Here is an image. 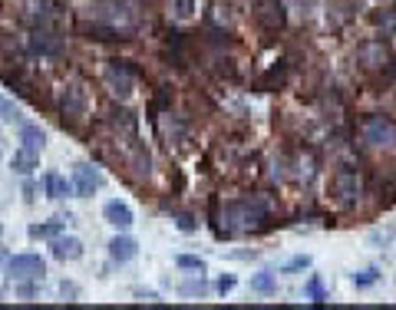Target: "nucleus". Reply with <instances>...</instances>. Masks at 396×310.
I'll return each mask as SVG.
<instances>
[{"label":"nucleus","mask_w":396,"mask_h":310,"mask_svg":"<svg viewBox=\"0 0 396 310\" xmlns=\"http://www.w3.org/2000/svg\"><path fill=\"white\" fill-rule=\"evenodd\" d=\"M264 215H268V208H264V201H261V199H254V201L247 199V201H235V205H228V211H224V222H228V235L258 228V224L264 222Z\"/></svg>","instance_id":"1"},{"label":"nucleus","mask_w":396,"mask_h":310,"mask_svg":"<svg viewBox=\"0 0 396 310\" xmlns=\"http://www.w3.org/2000/svg\"><path fill=\"white\" fill-rule=\"evenodd\" d=\"M208 287H205V281H188V284L178 287V294H185V297H201Z\"/></svg>","instance_id":"24"},{"label":"nucleus","mask_w":396,"mask_h":310,"mask_svg":"<svg viewBox=\"0 0 396 310\" xmlns=\"http://www.w3.org/2000/svg\"><path fill=\"white\" fill-rule=\"evenodd\" d=\"M96 188H102V172L93 169L89 162H76L73 165V192L79 199H89Z\"/></svg>","instance_id":"8"},{"label":"nucleus","mask_w":396,"mask_h":310,"mask_svg":"<svg viewBox=\"0 0 396 310\" xmlns=\"http://www.w3.org/2000/svg\"><path fill=\"white\" fill-rule=\"evenodd\" d=\"M0 264H3V251H0Z\"/></svg>","instance_id":"34"},{"label":"nucleus","mask_w":396,"mask_h":310,"mask_svg":"<svg viewBox=\"0 0 396 310\" xmlns=\"http://www.w3.org/2000/svg\"><path fill=\"white\" fill-rule=\"evenodd\" d=\"M0 119L3 123H20V106L7 96H0Z\"/></svg>","instance_id":"20"},{"label":"nucleus","mask_w":396,"mask_h":310,"mask_svg":"<svg viewBox=\"0 0 396 310\" xmlns=\"http://www.w3.org/2000/svg\"><path fill=\"white\" fill-rule=\"evenodd\" d=\"M251 290L261 294V297H271V294H277V274H274V271L251 274Z\"/></svg>","instance_id":"15"},{"label":"nucleus","mask_w":396,"mask_h":310,"mask_svg":"<svg viewBox=\"0 0 396 310\" xmlns=\"http://www.w3.org/2000/svg\"><path fill=\"white\" fill-rule=\"evenodd\" d=\"M50 251L56 261H79L83 258V241L79 238H66V235H56L50 241Z\"/></svg>","instance_id":"11"},{"label":"nucleus","mask_w":396,"mask_h":310,"mask_svg":"<svg viewBox=\"0 0 396 310\" xmlns=\"http://www.w3.org/2000/svg\"><path fill=\"white\" fill-rule=\"evenodd\" d=\"M43 185H47V195L50 199H66V195H73V182H66L60 172H50L47 178H43Z\"/></svg>","instance_id":"16"},{"label":"nucleus","mask_w":396,"mask_h":310,"mask_svg":"<svg viewBox=\"0 0 396 310\" xmlns=\"http://www.w3.org/2000/svg\"><path fill=\"white\" fill-rule=\"evenodd\" d=\"M373 24H380V26H383V30H396V10L373 13Z\"/></svg>","instance_id":"26"},{"label":"nucleus","mask_w":396,"mask_h":310,"mask_svg":"<svg viewBox=\"0 0 396 310\" xmlns=\"http://www.w3.org/2000/svg\"><path fill=\"white\" fill-rule=\"evenodd\" d=\"M254 20H258L268 33H277L287 26V10L281 0H258L254 3Z\"/></svg>","instance_id":"7"},{"label":"nucleus","mask_w":396,"mask_h":310,"mask_svg":"<svg viewBox=\"0 0 396 310\" xmlns=\"http://www.w3.org/2000/svg\"><path fill=\"white\" fill-rule=\"evenodd\" d=\"M350 281H353V287H373L380 281V268H363V271H357Z\"/></svg>","instance_id":"19"},{"label":"nucleus","mask_w":396,"mask_h":310,"mask_svg":"<svg viewBox=\"0 0 396 310\" xmlns=\"http://www.w3.org/2000/svg\"><path fill=\"white\" fill-rule=\"evenodd\" d=\"M139 254V245L132 241V238H125V235H116L109 241V258L112 261H119V264H125V261H132Z\"/></svg>","instance_id":"12"},{"label":"nucleus","mask_w":396,"mask_h":310,"mask_svg":"<svg viewBox=\"0 0 396 310\" xmlns=\"http://www.w3.org/2000/svg\"><path fill=\"white\" fill-rule=\"evenodd\" d=\"M37 284H40V281H37ZM37 284H26V281H20L17 294H20V297H33V294H37Z\"/></svg>","instance_id":"29"},{"label":"nucleus","mask_w":396,"mask_h":310,"mask_svg":"<svg viewBox=\"0 0 396 310\" xmlns=\"http://www.w3.org/2000/svg\"><path fill=\"white\" fill-rule=\"evenodd\" d=\"M102 79H106V86H109L112 96H119V100H129V96L136 93V73H132V66H129L125 60H109L106 63Z\"/></svg>","instance_id":"2"},{"label":"nucleus","mask_w":396,"mask_h":310,"mask_svg":"<svg viewBox=\"0 0 396 310\" xmlns=\"http://www.w3.org/2000/svg\"><path fill=\"white\" fill-rule=\"evenodd\" d=\"M24 199H26V201L37 199V185H33V182H26V185H24Z\"/></svg>","instance_id":"32"},{"label":"nucleus","mask_w":396,"mask_h":310,"mask_svg":"<svg viewBox=\"0 0 396 310\" xmlns=\"http://www.w3.org/2000/svg\"><path fill=\"white\" fill-rule=\"evenodd\" d=\"M172 10L178 20H188L195 13V0H172Z\"/></svg>","instance_id":"23"},{"label":"nucleus","mask_w":396,"mask_h":310,"mask_svg":"<svg viewBox=\"0 0 396 310\" xmlns=\"http://www.w3.org/2000/svg\"><path fill=\"white\" fill-rule=\"evenodd\" d=\"M215 287H218V294H231V290L238 287V277L235 274H224V277H218V284Z\"/></svg>","instance_id":"27"},{"label":"nucleus","mask_w":396,"mask_h":310,"mask_svg":"<svg viewBox=\"0 0 396 310\" xmlns=\"http://www.w3.org/2000/svg\"><path fill=\"white\" fill-rule=\"evenodd\" d=\"M20 142H24V149H30V152H43V146H47V132L33 123H20Z\"/></svg>","instance_id":"13"},{"label":"nucleus","mask_w":396,"mask_h":310,"mask_svg":"<svg viewBox=\"0 0 396 310\" xmlns=\"http://www.w3.org/2000/svg\"><path fill=\"white\" fill-rule=\"evenodd\" d=\"M148 169H152V155L146 152V146H136V149H132V172L148 175Z\"/></svg>","instance_id":"18"},{"label":"nucleus","mask_w":396,"mask_h":310,"mask_svg":"<svg viewBox=\"0 0 396 310\" xmlns=\"http://www.w3.org/2000/svg\"><path fill=\"white\" fill-rule=\"evenodd\" d=\"M102 218H106L112 228H123V231L125 228H132V222H136V218H132V208H129L125 201H119V199H112V201L102 205Z\"/></svg>","instance_id":"10"},{"label":"nucleus","mask_w":396,"mask_h":310,"mask_svg":"<svg viewBox=\"0 0 396 310\" xmlns=\"http://www.w3.org/2000/svg\"><path fill=\"white\" fill-rule=\"evenodd\" d=\"M7 274L10 281H43L47 261L40 254H17V258H7Z\"/></svg>","instance_id":"4"},{"label":"nucleus","mask_w":396,"mask_h":310,"mask_svg":"<svg viewBox=\"0 0 396 310\" xmlns=\"http://www.w3.org/2000/svg\"><path fill=\"white\" fill-rule=\"evenodd\" d=\"M360 136L373 149H390V146H396V123L390 116H370L360 125Z\"/></svg>","instance_id":"3"},{"label":"nucleus","mask_w":396,"mask_h":310,"mask_svg":"<svg viewBox=\"0 0 396 310\" xmlns=\"http://www.w3.org/2000/svg\"><path fill=\"white\" fill-rule=\"evenodd\" d=\"M26 50L33 53V56H60L63 37L56 30H50V26H37V30L26 37Z\"/></svg>","instance_id":"6"},{"label":"nucleus","mask_w":396,"mask_h":310,"mask_svg":"<svg viewBox=\"0 0 396 310\" xmlns=\"http://www.w3.org/2000/svg\"><path fill=\"white\" fill-rule=\"evenodd\" d=\"M13 172H20V175H33L40 169V152H30V149H20L13 152Z\"/></svg>","instance_id":"14"},{"label":"nucleus","mask_w":396,"mask_h":310,"mask_svg":"<svg viewBox=\"0 0 396 310\" xmlns=\"http://www.w3.org/2000/svg\"><path fill=\"white\" fill-rule=\"evenodd\" d=\"M60 294H63V297H79V287H76V284H66V281H63V284H60Z\"/></svg>","instance_id":"30"},{"label":"nucleus","mask_w":396,"mask_h":310,"mask_svg":"<svg viewBox=\"0 0 396 310\" xmlns=\"http://www.w3.org/2000/svg\"><path fill=\"white\" fill-rule=\"evenodd\" d=\"M178 228H182V231H195L198 224H195V218H188V215H182V218H178Z\"/></svg>","instance_id":"31"},{"label":"nucleus","mask_w":396,"mask_h":310,"mask_svg":"<svg viewBox=\"0 0 396 310\" xmlns=\"http://www.w3.org/2000/svg\"><path fill=\"white\" fill-rule=\"evenodd\" d=\"M86 109H89L86 86H83V83H66V89H63V96H60L63 119L76 123V119H83V116H86Z\"/></svg>","instance_id":"5"},{"label":"nucleus","mask_w":396,"mask_h":310,"mask_svg":"<svg viewBox=\"0 0 396 310\" xmlns=\"http://www.w3.org/2000/svg\"><path fill=\"white\" fill-rule=\"evenodd\" d=\"M393 238H396V228H386V235H383V231H373L370 241H373V245H380V241L386 245V241H393Z\"/></svg>","instance_id":"28"},{"label":"nucleus","mask_w":396,"mask_h":310,"mask_svg":"<svg viewBox=\"0 0 396 310\" xmlns=\"http://www.w3.org/2000/svg\"><path fill=\"white\" fill-rule=\"evenodd\" d=\"M175 264H178L182 271H198V274H205V261L195 258V254H178V258H175Z\"/></svg>","instance_id":"21"},{"label":"nucleus","mask_w":396,"mask_h":310,"mask_svg":"<svg viewBox=\"0 0 396 310\" xmlns=\"http://www.w3.org/2000/svg\"><path fill=\"white\" fill-rule=\"evenodd\" d=\"M3 152H7V146H3V139H0V159H3Z\"/></svg>","instance_id":"33"},{"label":"nucleus","mask_w":396,"mask_h":310,"mask_svg":"<svg viewBox=\"0 0 396 310\" xmlns=\"http://www.w3.org/2000/svg\"><path fill=\"white\" fill-rule=\"evenodd\" d=\"M304 294H307V297L314 300V304H323V284H321V277H317V274H314V277L307 281Z\"/></svg>","instance_id":"22"},{"label":"nucleus","mask_w":396,"mask_h":310,"mask_svg":"<svg viewBox=\"0 0 396 310\" xmlns=\"http://www.w3.org/2000/svg\"><path fill=\"white\" fill-rule=\"evenodd\" d=\"M330 188H334L337 201H344V205H350V201L360 199V192H363V178H360L357 172H337L334 182H330Z\"/></svg>","instance_id":"9"},{"label":"nucleus","mask_w":396,"mask_h":310,"mask_svg":"<svg viewBox=\"0 0 396 310\" xmlns=\"http://www.w3.org/2000/svg\"><path fill=\"white\" fill-rule=\"evenodd\" d=\"M63 222H73V218H70V215H60L56 222H50V224H33V228H30V238H56Z\"/></svg>","instance_id":"17"},{"label":"nucleus","mask_w":396,"mask_h":310,"mask_svg":"<svg viewBox=\"0 0 396 310\" xmlns=\"http://www.w3.org/2000/svg\"><path fill=\"white\" fill-rule=\"evenodd\" d=\"M310 268V254H297V258H291L284 264V274H291V271H307Z\"/></svg>","instance_id":"25"}]
</instances>
